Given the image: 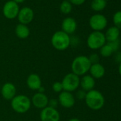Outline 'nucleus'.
Here are the masks:
<instances>
[{"instance_id": "nucleus-1", "label": "nucleus", "mask_w": 121, "mask_h": 121, "mask_svg": "<svg viewBox=\"0 0 121 121\" xmlns=\"http://www.w3.org/2000/svg\"><path fill=\"white\" fill-rule=\"evenodd\" d=\"M91 64L89 58L86 56L81 55L76 56L71 63V71L72 73L77 75L78 76H83L86 75L89 71Z\"/></svg>"}, {"instance_id": "nucleus-2", "label": "nucleus", "mask_w": 121, "mask_h": 121, "mask_svg": "<svg viewBox=\"0 0 121 121\" xmlns=\"http://www.w3.org/2000/svg\"><path fill=\"white\" fill-rule=\"evenodd\" d=\"M85 101L86 105L90 109L93 110H99L105 104V98L99 91L93 89L87 92Z\"/></svg>"}, {"instance_id": "nucleus-3", "label": "nucleus", "mask_w": 121, "mask_h": 121, "mask_svg": "<svg viewBox=\"0 0 121 121\" xmlns=\"http://www.w3.org/2000/svg\"><path fill=\"white\" fill-rule=\"evenodd\" d=\"M52 46L58 51L66 50L71 43L70 36L63 31H56L51 39Z\"/></svg>"}, {"instance_id": "nucleus-4", "label": "nucleus", "mask_w": 121, "mask_h": 121, "mask_svg": "<svg viewBox=\"0 0 121 121\" xmlns=\"http://www.w3.org/2000/svg\"><path fill=\"white\" fill-rule=\"evenodd\" d=\"M31 106V99L25 95H17L11 100L12 108L17 113H25Z\"/></svg>"}, {"instance_id": "nucleus-5", "label": "nucleus", "mask_w": 121, "mask_h": 121, "mask_svg": "<svg viewBox=\"0 0 121 121\" xmlns=\"http://www.w3.org/2000/svg\"><path fill=\"white\" fill-rule=\"evenodd\" d=\"M87 46L92 50L100 49L106 43L105 34L102 31H93L87 38Z\"/></svg>"}, {"instance_id": "nucleus-6", "label": "nucleus", "mask_w": 121, "mask_h": 121, "mask_svg": "<svg viewBox=\"0 0 121 121\" xmlns=\"http://www.w3.org/2000/svg\"><path fill=\"white\" fill-rule=\"evenodd\" d=\"M61 83L64 91L72 93L80 86V77L72 72L69 73L64 77Z\"/></svg>"}, {"instance_id": "nucleus-7", "label": "nucleus", "mask_w": 121, "mask_h": 121, "mask_svg": "<svg viewBox=\"0 0 121 121\" xmlns=\"http://www.w3.org/2000/svg\"><path fill=\"white\" fill-rule=\"evenodd\" d=\"M108 25L107 18L101 14H95L91 17L89 26L93 31H102Z\"/></svg>"}, {"instance_id": "nucleus-8", "label": "nucleus", "mask_w": 121, "mask_h": 121, "mask_svg": "<svg viewBox=\"0 0 121 121\" xmlns=\"http://www.w3.org/2000/svg\"><path fill=\"white\" fill-rule=\"evenodd\" d=\"M19 9V4L13 0H10L7 2L3 7V14L8 19H14L17 17Z\"/></svg>"}, {"instance_id": "nucleus-9", "label": "nucleus", "mask_w": 121, "mask_h": 121, "mask_svg": "<svg viewBox=\"0 0 121 121\" xmlns=\"http://www.w3.org/2000/svg\"><path fill=\"white\" fill-rule=\"evenodd\" d=\"M40 119L41 121H59L60 113L56 108L47 106L41 110Z\"/></svg>"}, {"instance_id": "nucleus-10", "label": "nucleus", "mask_w": 121, "mask_h": 121, "mask_svg": "<svg viewBox=\"0 0 121 121\" xmlns=\"http://www.w3.org/2000/svg\"><path fill=\"white\" fill-rule=\"evenodd\" d=\"M58 103L65 108H71L75 105V97L72 93L63 91L58 95Z\"/></svg>"}, {"instance_id": "nucleus-11", "label": "nucleus", "mask_w": 121, "mask_h": 121, "mask_svg": "<svg viewBox=\"0 0 121 121\" xmlns=\"http://www.w3.org/2000/svg\"><path fill=\"white\" fill-rule=\"evenodd\" d=\"M34 17V14L32 9L29 7H24L19 9L17 18L20 24L27 25L33 21Z\"/></svg>"}, {"instance_id": "nucleus-12", "label": "nucleus", "mask_w": 121, "mask_h": 121, "mask_svg": "<svg viewBox=\"0 0 121 121\" xmlns=\"http://www.w3.org/2000/svg\"><path fill=\"white\" fill-rule=\"evenodd\" d=\"M48 98L44 93H36L31 98V102L35 108L38 109H43L48 105Z\"/></svg>"}, {"instance_id": "nucleus-13", "label": "nucleus", "mask_w": 121, "mask_h": 121, "mask_svg": "<svg viewBox=\"0 0 121 121\" xmlns=\"http://www.w3.org/2000/svg\"><path fill=\"white\" fill-rule=\"evenodd\" d=\"M1 94L4 99L7 100H12L17 95V88L12 83H6L1 88Z\"/></svg>"}, {"instance_id": "nucleus-14", "label": "nucleus", "mask_w": 121, "mask_h": 121, "mask_svg": "<svg viewBox=\"0 0 121 121\" xmlns=\"http://www.w3.org/2000/svg\"><path fill=\"white\" fill-rule=\"evenodd\" d=\"M77 29V22L72 17L65 18L61 23V31L69 36L73 34Z\"/></svg>"}, {"instance_id": "nucleus-15", "label": "nucleus", "mask_w": 121, "mask_h": 121, "mask_svg": "<svg viewBox=\"0 0 121 121\" xmlns=\"http://www.w3.org/2000/svg\"><path fill=\"white\" fill-rule=\"evenodd\" d=\"M28 88L32 91H38L42 86L41 77L36 73H31L26 79Z\"/></svg>"}, {"instance_id": "nucleus-16", "label": "nucleus", "mask_w": 121, "mask_h": 121, "mask_svg": "<svg viewBox=\"0 0 121 121\" xmlns=\"http://www.w3.org/2000/svg\"><path fill=\"white\" fill-rule=\"evenodd\" d=\"M95 85V78H93L91 75H84L80 78V86L82 90L86 92H88L93 90Z\"/></svg>"}, {"instance_id": "nucleus-17", "label": "nucleus", "mask_w": 121, "mask_h": 121, "mask_svg": "<svg viewBox=\"0 0 121 121\" xmlns=\"http://www.w3.org/2000/svg\"><path fill=\"white\" fill-rule=\"evenodd\" d=\"M90 75L95 79H99L104 76L105 73V69L104 66L100 63L91 64L89 70Z\"/></svg>"}, {"instance_id": "nucleus-18", "label": "nucleus", "mask_w": 121, "mask_h": 121, "mask_svg": "<svg viewBox=\"0 0 121 121\" xmlns=\"http://www.w3.org/2000/svg\"><path fill=\"white\" fill-rule=\"evenodd\" d=\"M105 34V37L107 42H112L119 39L120 31L119 29L113 26L109 27L107 29L105 34Z\"/></svg>"}, {"instance_id": "nucleus-19", "label": "nucleus", "mask_w": 121, "mask_h": 121, "mask_svg": "<svg viewBox=\"0 0 121 121\" xmlns=\"http://www.w3.org/2000/svg\"><path fill=\"white\" fill-rule=\"evenodd\" d=\"M15 34L16 36L21 39H25L29 36L30 30L27 25L22 24H19L15 28Z\"/></svg>"}, {"instance_id": "nucleus-20", "label": "nucleus", "mask_w": 121, "mask_h": 121, "mask_svg": "<svg viewBox=\"0 0 121 121\" xmlns=\"http://www.w3.org/2000/svg\"><path fill=\"white\" fill-rule=\"evenodd\" d=\"M107 6V1L105 0H92L91 3V9L95 12H101L105 9Z\"/></svg>"}, {"instance_id": "nucleus-21", "label": "nucleus", "mask_w": 121, "mask_h": 121, "mask_svg": "<svg viewBox=\"0 0 121 121\" xmlns=\"http://www.w3.org/2000/svg\"><path fill=\"white\" fill-rule=\"evenodd\" d=\"M113 53H114V51L108 43H106L105 45H103L100 48V54L103 57H105V58L110 57Z\"/></svg>"}, {"instance_id": "nucleus-22", "label": "nucleus", "mask_w": 121, "mask_h": 121, "mask_svg": "<svg viewBox=\"0 0 121 121\" xmlns=\"http://www.w3.org/2000/svg\"><path fill=\"white\" fill-rule=\"evenodd\" d=\"M60 11L62 14H70L72 11V4L68 1V0H64L60 5Z\"/></svg>"}, {"instance_id": "nucleus-23", "label": "nucleus", "mask_w": 121, "mask_h": 121, "mask_svg": "<svg viewBox=\"0 0 121 121\" xmlns=\"http://www.w3.org/2000/svg\"><path fill=\"white\" fill-rule=\"evenodd\" d=\"M112 22L114 26L120 30L121 29V11H117L113 14Z\"/></svg>"}, {"instance_id": "nucleus-24", "label": "nucleus", "mask_w": 121, "mask_h": 121, "mask_svg": "<svg viewBox=\"0 0 121 121\" xmlns=\"http://www.w3.org/2000/svg\"><path fill=\"white\" fill-rule=\"evenodd\" d=\"M52 89L55 93H60V92H62L64 89H63V86H62L61 82L56 81L53 83L52 85Z\"/></svg>"}, {"instance_id": "nucleus-25", "label": "nucleus", "mask_w": 121, "mask_h": 121, "mask_svg": "<svg viewBox=\"0 0 121 121\" xmlns=\"http://www.w3.org/2000/svg\"><path fill=\"white\" fill-rule=\"evenodd\" d=\"M89 58V60L91 64H98L99 63V60H100V57L98 56V54L94 53L91 54L89 56H88Z\"/></svg>"}, {"instance_id": "nucleus-26", "label": "nucleus", "mask_w": 121, "mask_h": 121, "mask_svg": "<svg viewBox=\"0 0 121 121\" xmlns=\"http://www.w3.org/2000/svg\"><path fill=\"white\" fill-rule=\"evenodd\" d=\"M109 43V45L111 46V48H112L113 51L115 52L117 51L118 49H119V47H120V40H117V41H112V42H107Z\"/></svg>"}, {"instance_id": "nucleus-27", "label": "nucleus", "mask_w": 121, "mask_h": 121, "mask_svg": "<svg viewBox=\"0 0 121 121\" xmlns=\"http://www.w3.org/2000/svg\"><path fill=\"white\" fill-rule=\"evenodd\" d=\"M86 93H87V92L81 89V90L77 91L76 94V97L78 100H85V98L86 96Z\"/></svg>"}, {"instance_id": "nucleus-28", "label": "nucleus", "mask_w": 121, "mask_h": 121, "mask_svg": "<svg viewBox=\"0 0 121 121\" xmlns=\"http://www.w3.org/2000/svg\"><path fill=\"white\" fill-rule=\"evenodd\" d=\"M68 1L71 4H73L76 6H80V5H82L85 3L86 0H68Z\"/></svg>"}, {"instance_id": "nucleus-29", "label": "nucleus", "mask_w": 121, "mask_h": 121, "mask_svg": "<svg viewBox=\"0 0 121 121\" xmlns=\"http://www.w3.org/2000/svg\"><path fill=\"white\" fill-rule=\"evenodd\" d=\"M58 104V101L56 99L48 100V106H49V107H51V108H56Z\"/></svg>"}, {"instance_id": "nucleus-30", "label": "nucleus", "mask_w": 121, "mask_h": 121, "mask_svg": "<svg viewBox=\"0 0 121 121\" xmlns=\"http://www.w3.org/2000/svg\"><path fill=\"white\" fill-rule=\"evenodd\" d=\"M117 58H119L117 60L119 61V63H120V62H121V52H120V53H118L116 55V59H117Z\"/></svg>"}, {"instance_id": "nucleus-31", "label": "nucleus", "mask_w": 121, "mask_h": 121, "mask_svg": "<svg viewBox=\"0 0 121 121\" xmlns=\"http://www.w3.org/2000/svg\"><path fill=\"white\" fill-rule=\"evenodd\" d=\"M14 2H16L17 4H21V3H23L24 2H25L26 0H13Z\"/></svg>"}, {"instance_id": "nucleus-32", "label": "nucleus", "mask_w": 121, "mask_h": 121, "mask_svg": "<svg viewBox=\"0 0 121 121\" xmlns=\"http://www.w3.org/2000/svg\"><path fill=\"white\" fill-rule=\"evenodd\" d=\"M68 121H81L80 119L78 118H76V117H73V118H71L70 120H69Z\"/></svg>"}, {"instance_id": "nucleus-33", "label": "nucleus", "mask_w": 121, "mask_h": 121, "mask_svg": "<svg viewBox=\"0 0 121 121\" xmlns=\"http://www.w3.org/2000/svg\"><path fill=\"white\" fill-rule=\"evenodd\" d=\"M118 71H119V73L121 76V62L119 64V68H118Z\"/></svg>"}, {"instance_id": "nucleus-34", "label": "nucleus", "mask_w": 121, "mask_h": 121, "mask_svg": "<svg viewBox=\"0 0 121 121\" xmlns=\"http://www.w3.org/2000/svg\"><path fill=\"white\" fill-rule=\"evenodd\" d=\"M1 88H2V86H1V85H0V91H1Z\"/></svg>"}, {"instance_id": "nucleus-35", "label": "nucleus", "mask_w": 121, "mask_h": 121, "mask_svg": "<svg viewBox=\"0 0 121 121\" xmlns=\"http://www.w3.org/2000/svg\"><path fill=\"white\" fill-rule=\"evenodd\" d=\"M105 1H109V0H105Z\"/></svg>"}]
</instances>
